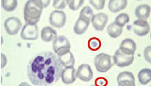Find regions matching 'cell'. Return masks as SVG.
<instances>
[{"instance_id": "cell-1", "label": "cell", "mask_w": 151, "mask_h": 86, "mask_svg": "<svg viewBox=\"0 0 151 86\" xmlns=\"http://www.w3.org/2000/svg\"><path fill=\"white\" fill-rule=\"evenodd\" d=\"M63 69L55 53L45 51L31 58L27 67V73L34 85L50 86L60 79Z\"/></svg>"}, {"instance_id": "cell-2", "label": "cell", "mask_w": 151, "mask_h": 86, "mask_svg": "<svg viewBox=\"0 0 151 86\" xmlns=\"http://www.w3.org/2000/svg\"><path fill=\"white\" fill-rule=\"evenodd\" d=\"M43 8L41 0H28L25 4L24 9V20L26 23L37 24Z\"/></svg>"}, {"instance_id": "cell-3", "label": "cell", "mask_w": 151, "mask_h": 86, "mask_svg": "<svg viewBox=\"0 0 151 86\" xmlns=\"http://www.w3.org/2000/svg\"><path fill=\"white\" fill-rule=\"evenodd\" d=\"M94 66L96 70L99 72L104 73L110 70L113 66L112 56L106 53H100L94 58Z\"/></svg>"}, {"instance_id": "cell-4", "label": "cell", "mask_w": 151, "mask_h": 86, "mask_svg": "<svg viewBox=\"0 0 151 86\" xmlns=\"http://www.w3.org/2000/svg\"><path fill=\"white\" fill-rule=\"evenodd\" d=\"M39 32L37 24L26 23L21 32V38L26 41H35L39 38Z\"/></svg>"}, {"instance_id": "cell-5", "label": "cell", "mask_w": 151, "mask_h": 86, "mask_svg": "<svg viewBox=\"0 0 151 86\" xmlns=\"http://www.w3.org/2000/svg\"><path fill=\"white\" fill-rule=\"evenodd\" d=\"M134 55H127L123 53L120 50L117 49L113 56V64L119 68H124L133 64Z\"/></svg>"}, {"instance_id": "cell-6", "label": "cell", "mask_w": 151, "mask_h": 86, "mask_svg": "<svg viewBox=\"0 0 151 86\" xmlns=\"http://www.w3.org/2000/svg\"><path fill=\"white\" fill-rule=\"evenodd\" d=\"M67 20L65 12L59 10H54L50 14L49 22L52 26L56 28H61L65 25Z\"/></svg>"}, {"instance_id": "cell-7", "label": "cell", "mask_w": 151, "mask_h": 86, "mask_svg": "<svg viewBox=\"0 0 151 86\" xmlns=\"http://www.w3.org/2000/svg\"><path fill=\"white\" fill-rule=\"evenodd\" d=\"M22 26V22L17 17H10L6 19L4 22V28H5L6 33L12 36L17 34Z\"/></svg>"}, {"instance_id": "cell-8", "label": "cell", "mask_w": 151, "mask_h": 86, "mask_svg": "<svg viewBox=\"0 0 151 86\" xmlns=\"http://www.w3.org/2000/svg\"><path fill=\"white\" fill-rule=\"evenodd\" d=\"M76 74L77 78L85 82H89L93 77V70L91 66L87 64H83L79 66L76 70Z\"/></svg>"}, {"instance_id": "cell-9", "label": "cell", "mask_w": 151, "mask_h": 86, "mask_svg": "<svg viewBox=\"0 0 151 86\" xmlns=\"http://www.w3.org/2000/svg\"><path fill=\"white\" fill-rule=\"evenodd\" d=\"M134 33L137 36L143 37L147 35L150 31V26L147 21L137 20L134 21L132 25Z\"/></svg>"}, {"instance_id": "cell-10", "label": "cell", "mask_w": 151, "mask_h": 86, "mask_svg": "<svg viewBox=\"0 0 151 86\" xmlns=\"http://www.w3.org/2000/svg\"><path fill=\"white\" fill-rule=\"evenodd\" d=\"M108 20L109 17L107 14L104 13V12H99V13L94 14L91 19V22L95 30L102 31L105 28Z\"/></svg>"}, {"instance_id": "cell-11", "label": "cell", "mask_w": 151, "mask_h": 86, "mask_svg": "<svg viewBox=\"0 0 151 86\" xmlns=\"http://www.w3.org/2000/svg\"><path fill=\"white\" fill-rule=\"evenodd\" d=\"M56 55L64 68L74 66L75 58L70 50H63L56 54Z\"/></svg>"}, {"instance_id": "cell-12", "label": "cell", "mask_w": 151, "mask_h": 86, "mask_svg": "<svg viewBox=\"0 0 151 86\" xmlns=\"http://www.w3.org/2000/svg\"><path fill=\"white\" fill-rule=\"evenodd\" d=\"M117 82L119 86H132L135 84V77L129 71H123L117 75Z\"/></svg>"}, {"instance_id": "cell-13", "label": "cell", "mask_w": 151, "mask_h": 86, "mask_svg": "<svg viewBox=\"0 0 151 86\" xmlns=\"http://www.w3.org/2000/svg\"><path fill=\"white\" fill-rule=\"evenodd\" d=\"M60 79H61L63 83L65 84H72L75 82L77 79L76 70L74 66L64 68Z\"/></svg>"}, {"instance_id": "cell-14", "label": "cell", "mask_w": 151, "mask_h": 86, "mask_svg": "<svg viewBox=\"0 0 151 86\" xmlns=\"http://www.w3.org/2000/svg\"><path fill=\"white\" fill-rule=\"evenodd\" d=\"M53 50L56 54L63 50L71 49V43L65 36H58L53 41Z\"/></svg>"}, {"instance_id": "cell-15", "label": "cell", "mask_w": 151, "mask_h": 86, "mask_svg": "<svg viewBox=\"0 0 151 86\" xmlns=\"http://www.w3.org/2000/svg\"><path fill=\"white\" fill-rule=\"evenodd\" d=\"M119 49L127 55H134L137 49V45L133 39L127 38L122 41Z\"/></svg>"}, {"instance_id": "cell-16", "label": "cell", "mask_w": 151, "mask_h": 86, "mask_svg": "<svg viewBox=\"0 0 151 86\" xmlns=\"http://www.w3.org/2000/svg\"><path fill=\"white\" fill-rule=\"evenodd\" d=\"M91 20L89 19L84 17H80L78 18L76 22L75 23L74 26V31L76 35H83L87 31L88 27H89Z\"/></svg>"}, {"instance_id": "cell-17", "label": "cell", "mask_w": 151, "mask_h": 86, "mask_svg": "<svg viewBox=\"0 0 151 86\" xmlns=\"http://www.w3.org/2000/svg\"><path fill=\"white\" fill-rule=\"evenodd\" d=\"M57 37V33L52 27L45 26L41 30V38L45 42L54 41Z\"/></svg>"}, {"instance_id": "cell-18", "label": "cell", "mask_w": 151, "mask_h": 86, "mask_svg": "<svg viewBox=\"0 0 151 86\" xmlns=\"http://www.w3.org/2000/svg\"><path fill=\"white\" fill-rule=\"evenodd\" d=\"M150 14V7L148 4H141L137 6L135 8V14L137 17V20H144L149 17Z\"/></svg>"}, {"instance_id": "cell-19", "label": "cell", "mask_w": 151, "mask_h": 86, "mask_svg": "<svg viewBox=\"0 0 151 86\" xmlns=\"http://www.w3.org/2000/svg\"><path fill=\"white\" fill-rule=\"evenodd\" d=\"M128 4L127 0H109L108 8L112 12H118L124 9Z\"/></svg>"}, {"instance_id": "cell-20", "label": "cell", "mask_w": 151, "mask_h": 86, "mask_svg": "<svg viewBox=\"0 0 151 86\" xmlns=\"http://www.w3.org/2000/svg\"><path fill=\"white\" fill-rule=\"evenodd\" d=\"M138 80L142 85H147L151 81V70L143 68L138 73Z\"/></svg>"}, {"instance_id": "cell-21", "label": "cell", "mask_w": 151, "mask_h": 86, "mask_svg": "<svg viewBox=\"0 0 151 86\" xmlns=\"http://www.w3.org/2000/svg\"><path fill=\"white\" fill-rule=\"evenodd\" d=\"M107 33L112 38H117L120 36L122 33V28L118 26L114 22H113L108 26Z\"/></svg>"}, {"instance_id": "cell-22", "label": "cell", "mask_w": 151, "mask_h": 86, "mask_svg": "<svg viewBox=\"0 0 151 86\" xmlns=\"http://www.w3.org/2000/svg\"><path fill=\"white\" fill-rule=\"evenodd\" d=\"M1 5L6 11L12 12L17 7L18 1L17 0H1Z\"/></svg>"}, {"instance_id": "cell-23", "label": "cell", "mask_w": 151, "mask_h": 86, "mask_svg": "<svg viewBox=\"0 0 151 86\" xmlns=\"http://www.w3.org/2000/svg\"><path fill=\"white\" fill-rule=\"evenodd\" d=\"M129 20L130 17L129 14L124 13V12H122V13L118 14V15L115 17L114 23L118 26L121 27V28H123L126 24H127L129 22Z\"/></svg>"}, {"instance_id": "cell-24", "label": "cell", "mask_w": 151, "mask_h": 86, "mask_svg": "<svg viewBox=\"0 0 151 86\" xmlns=\"http://www.w3.org/2000/svg\"><path fill=\"white\" fill-rule=\"evenodd\" d=\"M88 47L91 50L96 51L101 47V41L97 37H92L88 41Z\"/></svg>"}, {"instance_id": "cell-25", "label": "cell", "mask_w": 151, "mask_h": 86, "mask_svg": "<svg viewBox=\"0 0 151 86\" xmlns=\"http://www.w3.org/2000/svg\"><path fill=\"white\" fill-rule=\"evenodd\" d=\"M94 15L93 10L91 9V8L89 6H85L82 8L81 12H80L79 16L80 17H86L89 20H91L92 17H93Z\"/></svg>"}, {"instance_id": "cell-26", "label": "cell", "mask_w": 151, "mask_h": 86, "mask_svg": "<svg viewBox=\"0 0 151 86\" xmlns=\"http://www.w3.org/2000/svg\"><path fill=\"white\" fill-rule=\"evenodd\" d=\"M69 8L72 10H77L83 6L84 0H67Z\"/></svg>"}, {"instance_id": "cell-27", "label": "cell", "mask_w": 151, "mask_h": 86, "mask_svg": "<svg viewBox=\"0 0 151 86\" xmlns=\"http://www.w3.org/2000/svg\"><path fill=\"white\" fill-rule=\"evenodd\" d=\"M89 4L93 6L96 9L102 10L105 6V0H89Z\"/></svg>"}, {"instance_id": "cell-28", "label": "cell", "mask_w": 151, "mask_h": 86, "mask_svg": "<svg viewBox=\"0 0 151 86\" xmlns=\"http://www.w3.org/2000/svg\"><path fill=\"white\" fill-rule=\"evenodd\" d=\"M68 5L67 0H54L53 1V7L55 8L56 10L64 9Z\"/></svg>"}, {"instance_id": "cell-29", "label": "cell", "mask_w": 151, "mask_h": 86, "mask_svg": "<svg viewBox=\"0 0 151 86\" xmlns=\"http://www.w3.org/2000/svg\"><path fill=\"white\" fill-rule=\"evenodd\" d=\"M151 46H148L144 48V56L145 60L147 61L148 63L150 64L151 62Z\"/></svg>"}, {"instance_id": "cell-30", "label": "cell", "mask_w": 151, "mask_h": 86, "mask_svg": "<svg viewBox=\"0 0 151 86\" xmlns=\"http://www.w3.org/2000/svg\"><path fill=\"white\" fill-rule=\"evenodd\" d=\"M108 84L107 79L104 77H99L95 81V85L96 86H106Z\"/></svg>"}, {"instance_id": "cell-31", "label": "cell", "mask_w": 151, "mask_h": 86, "mask_svg": "<svg viewBox=\"0 0 151 86\" xmlns=\"http://www.w3.org/2000/svg\"><path fill=\"white\" fill-rule=\"evenodd\" d=\"M8 60L6 56L4 53H1V69H3L7 64Z\"/></svg>"}, {"instance_id": "cell-32", "label": "cell", "mask_w": 151, "mask_h": 86, "mask_svg": "<svg viewBox=\"0 0 151 86\" xmlns=\"http://www.w3.org/2000/svg\"><path fill=\"white\" fill-rule=\"evenodd\" d=\"M42 4H43V8H46L49 6V4H50V0H41Z\"/></svg>"}, {"instance_id": "cell-33", "label": "cell", "mask_w": 151, "mask_h": 86, "mask_svg": "<svg viewBox=\"0 0 151 86\" xmlns=\"http://www.w3.org/2000/svg\"><path fill=\"white\" fill-rule=\"evenodd\" d=\"M18 86H32V85H30L29 83H26V82H22V83H21Z\"/></svg>"}, {"instance_id": "cell-34", "label": "cell", "mask_w": 151, "mask_h": 86, "mask_svg": "<svg viewBox=\"0 0 151 86\" xmlns=\"http://www.w3.org/2000/svg\"><path fill=\"white\" fill-rule=\"evenodd\" d=\"M1 44L2 45V43H3V37H2V36L1 37Z\"/></svg>"}, {"instance_id": "cell-35", "label": "cell", "mask_w": 151, "mask_h": 86, "mask_svg": "<svg viewBox=\"0 0 151 86\" xmlns=\"http://www.w3.org/2000/svg\"><path fill=\"white\" fill-rule=\"evenodd\" d=\"M90 86H96V85H90Z\"/></svg>"}, {"instance_id": "cell-36", "label": "cell", "mask_w": 151, "mask_h": 86, "mask_svg": "<svg viewBox=\"0 0 151 86\" xmlns=\"http://www.w3.org/2000/svg\"><path fill=\"white\" fill-rule=\"evenodd\" d=\"M118 86H119V85H118ZM132 86H135V84H134V85H133Z\"/></svg>"}]
</instances>
